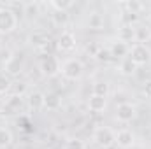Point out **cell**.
Masks as SVG:
<instances>
[{"mask_svg": "<svg viewBox=\"0 0 151 149\" xmlns=\"http://www.w3.org/2000/svg\"><path fill=\"white\" fill-rule=\"evenodd\" d=\"M62 74L65 79H70V81H77L83 72H84V65H83V62L81 60H77V58H70V60H67L63 65H62Z\"/></svg>", "mask_w": 151, "mask_h": 149, "instance_id": "1", "label": "cell"}, {"mask_svg": "<svg viewBox=\"0 0 151 149\" xmlns=\"http://www.w3.org/2000/svg\"><path fill=\"white\" fill-rule=\"evenodd\" d=\"M130 60H132L137 67L150 63L151 49L146 46V44H134V46L130 47Z\"/></svg>", "mask_w": 151, "mask_h": 149, "instance_id": "2", "label": "cell"}, {"mask_svg": "<svg viewBox=\"0 0 151 149\" xmlns=\"http://www.w3.org/2000/svg\"><path fill=\"white\" fill-rule=\"evenodd\" d=\"M18 25V18L14 14V11H11L9 7L2 5L0 7V34H9L16 28Z\"/></svg>", "mask_w": 151, "mask_h": 149, "instance_id": "3", "label": "cell"}, {"mask_svg": "<svg viewBox=\"0 0 151 149\" xmlns=\"http://www.w3.org/2000/svg\"><path fill=\"white\" fill-rule=\"evenodd\" d=\"M93 140H95L100 148H109V146H113L114 140H116V133H114L111 128H107V126H100V128L95 130Z\"/></svg>", "mask_w": 151, "mask_h": 149, "instance_id": "4", "label": "cell"}, {"mask_svg": "<svg viewBox=\"0 0 151 149\" xmlns=\"http://www.w3.org/2000/svg\"><path fill=\"white\" fill-rule=\"evenodd\" d=\"M135 107L132 105V104H119L118 105V109H116V119L119 121V123H130L134 117H135Z\"/></svg>", "mask_w": 151, "mask_h": 149, "instance_id": "5", "label": "cell"}, {"mask_svg": "<svg viewBox=\"0 0 151 149\" xmlns=\"http://www.w3.org/2000/svg\"><path fill=\"white\" fill-rule=\"evenodd\" d=\"M40 72L46 75V77H53L60 72V63L55 56H46L40 63Z\"/></svg>", "mask_w": 151, "mask_h": 149, "instance_id": "6", "label": "cell"}, {"mask_svg": "<svg viewBox=\"0 0 151 149\" xmlns=\"http://www.w3.org/2000/svg\"><path fill=\"white\" fill-rule=\"evenodd\" d=\"M114 142H116L119 148L128 149L135 144V135H134V132H130V130H119V132L116 133V140H114Z\"/></svg>", "mask_w": 151, "mask_h": 149, "instance_id": "7", "label": "cell"}, {"mask_svg": "<svg viewBox=\"0 0 151 149\" xmlns=\"http://www.w3.org/2000/svg\"><path fill=\"white\" fill-rule=\"evenodd\" d=\"M56 46H58L60 51H72L76 47V35L72 32H62Z\"/></svg>", "mask_w": 151, "mask_h": 149, "instance_id": "8", "label": "cell"}, {"mask_svg": "<svg viewBox=\"0 0 151 149\" xmlns=\"http://www.w3.org/2000/svg\"><path fill=\"white\" fill-rule=\"evenodd\" d=\"M44 104H46V95L40 93V91L30 93L28 98H27V105H28L32 111H40V109H44Z\"/></svg>", "mask_w": 151, "mask_h": 149, "instance_id": "9", "label": "cell"}, {"mask_svg": "<svg viewBox=\"0 0 151 149\" xmlns=\"http://www.w3.org/2000/svg\"><path fill=\"white\" fill-rule=\"evenodd\" d=\"M107 107V100L106 97H97V95H91L88 98V109L91 112H102Z\"/></svg>", "mask_w": 151, "mask_h": 149, "instance_id": "10", "label": "cell"}, {"mask_svg": "<svg viewBox=\"0 0 151 149\" xmlns=\"http://www.w3.org/2000/svg\"><path fill=\"white\" fill-rule=\"evenodd\" d=\"M118 40H121L125 44L135 40V28L130 27V25H121L119 30H118Z\"/></svg>", "mask_w": 151, "mask_h": 149, "instance_id": "11", "label": "cell"}, {"mask_svg": "<svg viewBox=\"0 0 151 149\" xmlns=\"http://www.w3.org/2000/svg\"><path fill=\"white\" fill-rule=\"evenodd\" d=\"M47 42H49V39H47L46 34H42V32H34L30 35V44L34 47H37V49H46L47 47Z\"/></svg>", "mask_w": 151, "mask_h": 149, "instance_id": "12", "label": "cell"}, {"mask_svg": "<svg viewBox=\"0 0 151 149\" xmlns=\"http://www.w3.org/2000/svg\"><path fill=\"white\" fill-rule=\"evenodd\" d=\"M109 49H111V53H113V58H116V56H127V54L130 53L128 44H125V42H121V40L113 42Z\"/></svg>", "mask_w": 151, "mask_h": 149, "instance_id": "13", "label": "cell"}, {"mask_svg": "<svg viewBox=\"0 0 151 149\" xmlns=\"http://www.w3.org/2000/svg\"><path fill=\"white\" fill-rule=\"evenodd\" d=\"M60 105H62V98H60L58 95H55V93L46 95L44 109H47V111H58V109H60Z\"/></svg>", "mask_w": 151, "mask_h": 149, "instance_id": "14", "label": "cell"}, {"mask_svg": "<svg viewBox=\"0 0 151 149\" xmlns=\"http://www.w3.org/2000/svg\"><path fill=\"white\" fill-rule=\"evenodd\" d=\"M51 19L56 27H65L70 21V14L65 11H55V14H51Z\"/></svg>", "mask_w": 151, "mask_h": 149, "instance_id": "15", "label": "cell"}, {"mask_svg": "<svg viewBox=\"0 0 151 149\" xmlns=\"http://www.w3.org/2000/svg\"><path fill=\"white\" fill-rule=\"evenodd\" d=\"M88 27H90L91 30H100V28L104 27V18H102V14L91 12L90 18H88Z\"/></svg>", "mask_w": 151, "mask_h": 149, "instance_id": "16", "label": "cell"}, {"mask_svg": "<svg viewBox=\"0 0 151 149\" xmlns=\"http://www.w3.org/2000/svg\"><path fill=\"white\" fill-rule=\"evenodd\" d=\"M150 39H151V28H146V27L135 28V42L137 44H146Z\"/></svg>", "mask_w": 151, "mask_h": 149, "instance_id": "17", "label": "cell"}, {"mask_svg": "<svg viewBox=\"0 0 151 149\" xmlns=\"http://www.w3.org/2000/svg\"><path fill=\"white\" fill-rule=\"evenodd\" d=\"M135 70H137V65H135L130 58L123 60L121 65H119V72L123 75H132V74H135Z\"/></svg>", "mask_w": 151, "mask_h": 149, "instance_id": "18", "label": "cell"}, {"mask_svg": "<svg viewBox=\"0 0 151 149\" xmlns=\"http://www.w3.org/2000/svg\"><path fill=\"white\" fill-rule=\"evenodd\" d=\"M125 7H127V12L137 14V16H139V12L144 11V4L139 0H128V2H125Z\"/></svg>", "mask_w": 151, "mask_h": 149, "instance_id": "19", "label": "cell"}, {"mask_svg": "<svg viewBox=\"0 0 151 149\" xmlns=\"http://www.w3.org/2000/svg\"><path fill=\"white\" fill-rule=\"evenodd\" d=\"M21 63H23L21 56H19V58H18V56H11V58L5 62V69H7L11 74H16V72L21 69Z\"/></svg>", "mask_w": 151, "mask_h": 149, "instance_id": "20", "label": "cell"}, {"mask_svg": "<svg viewBox=\"0 0 151 149\" xmlns=\"http://www.w3.org/2000/svg\"><path fill=\"white\" fill-rule=\"evenodd\" d=\"M11 142H12V133H11V130H7V128H0V149H5L11 146Z\"/></svg>", "mask_w": 151, "mask_h": 149, "instance_id": "21", "label": "cell"}, {"mask_svg": "<svg viewBox=\"0 0 151 149\" xmlns=\"http://www.w3.org/2000/svg\"><path fill=\"white\" fill-rule=\"evenodd\" d=\"M5 105L9 107V109H12V111H18L21 105H23V97L21 95H11L9 98H7V102H5Z\"/></svg>", "mask_w": 151, "mask_h": 149, "instance_id": "22", "label": "cell"}, {"mask_svg": "<svg viewBox=\"0 0 151 149\" xmlns=\"http://www.w3.org/2000/svg\"><path fill=\"white\" fill-rule=\"evenodd\" d=\"M49 5H51L55 11H65V12H67V11L74 5V2H72V0H53Z\"/></svg>", "mask_w": 151, "mask_h": 149, "instance_id": "23", "label": "cell"}, {"mask_svg": "<svg viewBox=\"0 0 151 149\" xmlns=\"http://www.w3.org/2000/svg\"><path fill=\"white\" fill-rule=\"evenodd\" d=\"M107 93H109V84L107 82L99 81V82L93 84V95H97V97H107Z\"/></svg>", "mask_w": 151, "mask_h": 149, "instance_id": "24", "label": "cell"}, {"mask_svg": "<svg viewBox=\"0 0 151 149\" xmlns=\"http://www.w3.org/2000/svg\"><path fill=\"white\" fill-rule=\"evenodd\" d=\"M95 58H97L99 62L107 63V62H111V60H113V53H111V49H109V47H100V49H99V53L95 54Z\"/></svg>", "mask_w": 151, "mask_h": 149, "instance_id": "25", "label": "cell"}, {"mask_svg": "<svg viewBox=\"0 0 151 149\" xmlns=\"http://www.w3.org/2000/svg\"><path fill=\"white\" fill-rule=\"evenodd\" d=\"M11 86H12V82H11L9 75L0 74V95H5V93L11 90Z\"/></svg>", "mask_w": 151, "mask_h": 149, "instance_id": "26", "label": "cell"}, {"mask_svg": "<svg viewBox=\"0 0 151 149\" xmlns=\"http://www.w3.org/2000/svg\"><path fill=\"white\" fill-rule=\"evenodd\" d=\"M25 14H27V18L37 16L39 14V4L37 2H28V4H25Z\"/></svg>", "mask_w": 151, "mask_h": 149, "instance_id": "27", "label": "cell"}, {"mask_svg": "<svg viewBox=\"0 0 151 149\" xmlns=\"http://www.w3.org/2000/svg\"><path fill=\"white\" fill-rule=\"evenodd\" d=\"M65 149H86V146L81 139H69L65 144Z\"/></svg>", "mask_w": 151, "mask_h": 149, "instance_id": "28", "label": "cell"}, {"mask_svg": "<svg viewBox=\"0 0 151 149\" xmlns=\"http://www.w3.org/2000/svg\"><path fill=\"white\" fill-rule=\"evenodd\" d=\"M137 19H139L137 14H130V12H125V14H123V21H125L123 25H130V27H134V23H135Z\"/></svg>", "mask_w": 151, "mask_h": 149, "instance_id": "29", "label": "cell"}, {"mask_svg": "<svg viewBox=\"0 0 151 149\" xmlns=\"http://www.w3.org/2000/svg\"><path fill=\"white\" fill-rule=\"evenodd\" d=\"M99 49H100V46H99V44H95V42H91V44H88V46H86V51H88L93 58H95V54L99 53Z\"/></svg>", "mask_w": 151, "mask_h": 149, "instance_id": "30", "label": "cell"}, {"mask_svg": "<svg viewBox=\"0 0 151 149\" xmlns=\"http://www.w3.org/2000/svg\"><path fill=\"white\" fill-rule=\"evenodd\" d=\"M25 90H27V84H25V82H16V88H14L16 95H23Z\"/></svg>", "mask_w": 151, "mask_h": 149, "instance_id": "31", "label": "cell"}, {"mask_svg": "<svg viewBox=\"0 0 151 149\" xmlns=\"http://www.w3.org/2000/svg\"><path fill=\"white\" fill-rule=\"evenodd\" d=\"M142 93H144L148 98H151V81H146V82H144V86H142Z\"/></svg>", "mask_w": 151, "mask_h": 149, "instance_id": "32", "label": "cell"}, {"mask_svg": "<svg viewBox=\"0 0 151 149\" xmlns=\"http://www.w3.org/2000/svg\"><path fill=\"white\" fill-rule=\"evenodd\" d=\"M2 109H4V104H2V102H0V111H2Z\"/></svg>", "mask_w": 151, "mask_h": 149, "instance_id": "33", "label": "cell"}, {"mask_svg": "<svg viewBox=\"0 0 151 149\" xmlns=\"http://www.w3.org/2000/svg\"><path fill=\"white\" fill-rule=\"evenodd\" d=\"M148 19H150V23H151V12H150V14H148Z\"/></svg>", "mask_w": 151, "mask_h": 149, "instance_id": "34", "label": "cell"}]
</instances>
